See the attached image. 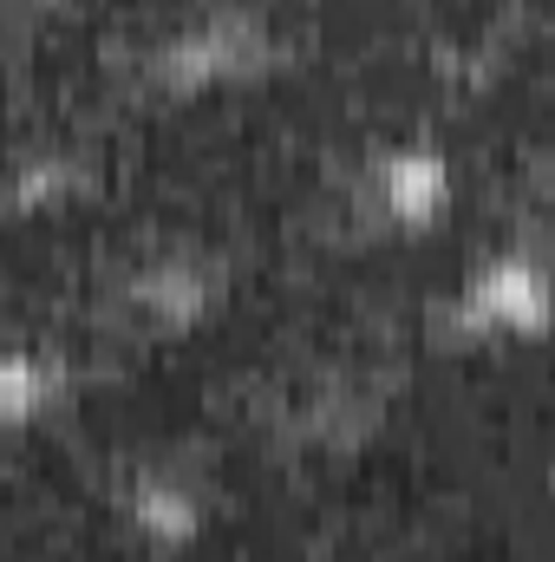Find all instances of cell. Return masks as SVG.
<instances>
[{
  "instance_id": "cell-1",
  "label": "cell",
  "mask_w": 555,
  "mask_h": 562,
  "mask_svg": "<svg viewBox=\"0 0 555 562\" xmlns=\"http://www.w3.org/2000/svg\"><path fill=\"white\" fill-rule=\"evenodd\" d=\"M477 314H497V321H510V327L543 321V276L523 269V262L490 269V276L477 281Z\"/></svg>"
}]
</instances>
